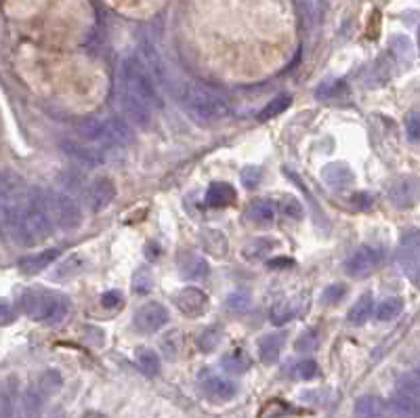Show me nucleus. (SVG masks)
I'll list each match as a JSON object with an SVG mask.
<instances>
[{"instance_id": "ddd939ff", "label": "nucleus", "mask_w": 420, "mask_h": 418, "mask_svg": "<svg viewBox=\"0 0 420 418\" xmlns=\"http://www.w3.org/2000/svg\"><path fill=\"white\" fill-rule=\"evenodd\" d=\"M141 61H143V65L147 67V72L154 76V80H156V84H162L164 89H171L169 86V74H166V65H164V61H162V57H160V53L152 46V44H143L141 46V57H139Z\"/></svg>"}, {"instance_id": "2eb2a0df", "label": "nucleus", "mask_w": 420, "mask_h": 418, "mask_svg": "<svg viewBox=\"0 0 420 418\" xmlns=\"http://www.w3.org/2000/svg\"><path fill=\"white\" fill-rule=\"evenodd\" d=\"M235 200H237V192L229 183H212L206 192V198H204L206 207L210 209H227Z\"/></svg>"}, {"instance_id": "1a4fd4ad", "label": "nucleus", "mask_w": 420, "mask_h": 418, "mask_svg": "<svg viewBox=\"0 0 420 418\" xmlns=\"http://www.w3.org/2000/svg\"><path fill=\"white\" fill-rule=\"evenodd\" d=\"M169 322V311L160 303H147L135 313V328L143 334L158 332Z\"/></svg>"}, {"instance_id": "f3484780", "label": "nucleus", "mask_w": 420, "mask_h": 418, "mask_svg": "<svg viewBox=\"0 0 420 418\" xmlns=\"http://www.w3.org/2000/svg\"><path fill=\"white\" fill-rule=\"evenodd\" d=\"M389 408L395 418H420V400L406 391H398Z\"/></svg>"}, {"instance_id": "393cba45", "label": "nucleus", "mask_w": 420, "mask_h": 418, "mask_svg": "<svg viewBox=\"0 0 420 418\" xmlns=\"http://www.w3.org/2000/svg\"><path fill=\"white\" fill-rule=\"evenodd\" d=\"M248 218H250L254 225H258V227H267V225H271L273 218H275V209H273V204L267 202V200H256V202L250 207V210H248Z\"/></svg>"}, {"instance_id": "f03ea898", "label": "nucleus", "mask_w": 420, "mask_h": 418, "mask_svg": "<svg viewBox=\"0 0 420 418\" xmlns=\"http://www.w3.org/2000/svg\"><path fill=\"white\" fill-rule=\"evenodd\" d=\"M21 307L25 311L27 318L48 324V326H57L61 324L72 309V303L67 296L59 294V292H51V290H27L21 296Z\"/></svg>"}, {"instance_id": "e433bc0d", "label": "nucleus", "mask_w": 420, "mask_h": 418, "mask_svg": "<svg viewBox=\"0 0 420 418\" xmlns=\"http://www.w3.org/2000/svg\"><path fill=\"white\" fill-rule=\"evenodd\" d=\"M250 305V294L246 290H235L229 299H227V307L233 313H244Z\"/></svg>"}, {"instance_id": "5701e85b", "label": "nucleus", "mask_w": 420, "mask_h": 418, "mask_svg": "<svg viewBox=\"0 0 420 418\" xmlns=\"http://www.w3.org/2000/svg\"><path fill=\"white\" fill-rule=\"evenodd\" d=\"M372 307H374V299H372V294L368 292V294H362L360 299H357V303L351 307V311H349V322L353 324V326H364L368 320H370V315H372Z\"/></svg>"}, {"instance_id": "c9c22d12", "label": "nucleus", "mask_w": 420, "mask_h": 418, "mask_svg": "<svg viewBox=\"0 0 420 418\" xmlns=\"http://www.w3.org/2000/svg\"><path fill=\"white\" fill-rule=\"evenodd\" d=\"M59 387H61V377L55 370L44 372L42 379H40V383H38V389H40L42 396H53V393L59 391Z\"/></svg>"}, {"instance_id": "bb28decb", "label": "nucleus", "mask_w": 420, "mask_h": 418, "mask_svg": "<svg viewBox=\"0 0 420 418\" xmlns=\"http://www.w3.org/2000/svg\"><path fill=\"white\" fill-rule=\"evenodd\" d=\"M296 315V305L290 303V301H282V303H275L269 311V320L273 326H284L288 324L292 318Z\"/></svg>"}, {"instance_id": "8fccbe9b", "label": "nucleus", "mask_w": 420, "mask_h": 418, "mask_svg": "<svg viewBox=\"0 0 420 418\" xmlns=\"http://www.w3.org/2000/svg\"><path fill=\"white\" fill-rule=\"evenodd\" d=\"M419 51H420V27H419Z\"/></svg>"}, {"instance_id": "a211bd4d", "label": "nucleus", "mask_w": 420, "mask_h": 418, "mask_svg": "<svg viewBox=\"0 0 420 418\" xmlns=\"http://www.w3.org/2000/svg\"><path fill=\"white\" fill-rule=\"evenodd\" d=\"M57 256H59V250H57V248H48V250H42V252H38V254H29V256L19 259L17 267H19L23 273H40V271L46 269Z\"/></svg>"}, {"instance_id": "b1692460", "label": "nucleus", "mask_w": 420, "mask_h": 418, "mask_svg": "<svg viewBox=\"0 0 420 418\" xmlns=\"http://www.w3.org/2000/svg\"><path fill=\"white\" fill-rule=\"evenodd\" d=\"M221 366H223V370H227L231 374H244L250 368V358L244 353V349H233L227 355H223Z\"/></svg>"}, {"instance_id": "9b49d317", "label": "nucleus", "mask_w": 420, "mask_h": 418, "mask_svg": "<svg viewBox=\"0 0 420 418\" xmlns=\"http://www.w3.org/2000/svg\"><path fill=\"white\" fill-rule=\"evenodd\" d=\"M116 198V183L107 177H99L95 179L88 188H86V204L91 210H103L112 200Z\"/></svg>"}, {"instance_id": "473e14b6", "label": "nucleus", "mask_w": 420, "mask_h": 418, "mask_svg": "<svg viewBox=\"0 0 420 418\" xmlns=\"http://www.w3.org/2000/svg\"><path fill=\"white\" fill-rule=\"evenodd\" d=\"M162 351L166 353L169 360H177V355L183 349V334L179 330H171L164 339H162Z\"/></svg>"}, {"instance_id": "c03bdc74", "label": "nucleus", "mask_w": 420, "mask_h": 418, "mask_svg": "<svg viewBox=\"0 0 420 418\" xmlns=\"http://www.w3.org/2000/svg\"><path fill=\"white\" fill-rule=\"evenodd\" d=\"M406 133H408V139L419 143L420 141V112H412L408 118H406Z\"/></svg>"}, {"instance_id": "49530a36", "label": "nucleus", "mask_w": 420, "mask_h": 418, "mask_svg": "<svg viewBox=\"0 0 420 418\" xmlns=\"http://www.w3.org/2000/svg\"><path fill=\"white\" fill-rule=\"evenodd\" d=\"M122 303H124V299L118 290H110L101 296V305L105 309H118V307H122Z\"/></svg>"}, {"instance_id": "4c0bfd02", "label": "nucleus", "mask_w": 420, "mask_h": 418, "mask_svg": "<svg viewBox=\"0 0 420 418\" xmlns=\"http://www.w3.org/2000/svg\"><path fill=\"white\" fill-rule=\"evenodd\" d=\"M282 212L290 218H301L305 214V209L301 204V200H296L294 196H284L282 198V204H280Z\"/></svg>"}, {"instance_id": "a878e982", "label": "nucleus", "mask_w": 420, "mask_h": 418, "mask_svg": "<svg viewBox=\"0 0 420 418\" xmlns=\"http://www.w3.org/2000/svg\"><path fill=\"white\" fill-rule=\"evenodd\" d=\"M402 311H404V301L398 299V296H389V299H385V301L376 307V320H379V322H391V320H395Z\"/></svg>"}, {"instance_id": "7c9ffc66", "label": "nucleus", "mask_w": 420, "mask_h": 418, "mask_svg": "<svg viewBox=\"0 0 420 418\" xmlns=\"http://www.w3.org/2000/svg\"><path fill=\"white\" fill-rule=\"evenodd\" d=\"M221 341H223V328L210 326L198 337V349L204 351V353H210L221 345Z\"/></svg>"}, {"instance_id": "f704fd0d", "label": "nucleus", "mask_w": 420, "mask_h": 418, "mask_svg": "<svg viewBox=\"0 0 420 418\" xmlns=\"http://www.w3.org/2000/svg\"><path fill=\"white\" fill-rule=\"evenodd\" d=\"M292 372H294V379H298V381H311V379L320 377V366L313 360H301L292 368Z\"/></svg>"}, {"instance_id": "c85d7f7f", "label": "nucleus", "mask_w": 420, "mask_h": 418, "mask_svg": "<svg viewBox=\"0 0 420 418\" xmlns=\"http://www.w3.org/2000/svg\"><path fill=\"white\" fill-rule=\"evenodd\" d=\"M290 103H292V99L288 97V95H282V97H275L273 101H269L258 114H256V120H261V122H265V120H271V118H275V116H280L282 112H286L288 107H290Z\"/></svg>"}, {"instance_id": "aec40b11", "label": "nucleus", "mask_w": 420, "mask_h": 418, "mask_svg": "<svg viewBox=\"0 0 420 418\" xmlns=\"http://www.w3.org/2000/svg\"><path fill=\"white\" fill-rule=\"evenodd\" d=\"M387 404L376 396H364L355 404V417L357 418H385Z\"/></svg>"}, {"instance_id": "cd10ccee", "label": "nucleus", "mask_w": 420, "mask_h": 418, "mask_svg": "<svg viewBox=\"0 0 420 418\" xmlns=\"http://www.w3.org/2000/svg\"><path fill=\"white\" fill-rule=\"evenodd\" d=\"M137 364H139L141 372L147 377H158V372H160V358L147 347H141L137 351Z\"/></svg>"}, {"instance_id": "09e8293b", "label": "nucleus", "mask_w": 420, "mask_h": 418, "mask_svg": "<svg viewBox=\"0 0 420 418\" xmlns=\"http://www.w3.org/2000/svg\"><path fill=\"white\" fill-rule=\"evenodd\" d=\"M82 418H105L101 412H86Z\"/></svg>"}, {"instance_id": "a19ab883", "label": "nucleus", "mask_w": 420, "mask_h": 418, "mask_svg": "<svg viewBox=\"0 0 420 418\" xmlns=\"http://www.w3.org/2000/svg\"><path fill=\"white\" fill-rule=\"evenodd\" d=\"M261 177H263V173H261L258 166H246V169L242 171V175H239L242 185H244L246 190H254V188H258Z\"/></svg>"}, {"instance_id": "79ce46f5", "label": "nucleus", "mask_w": 420, "mask_h": 418, "mask_svg": "<svg viewBox=\"0 0 420 418\" xmlns=\"http://www.w3.org/2000/svg\"><path fill=\"white\" fill-rule=\"evenodd\" d=\"M343 91V82L341 80H328V82H322L315 91V97L317 99H332L334 95H339Z\"/></svg>"}, {"instance_id": "f257e3e1", "label": "nucleus", "mask_w": 420, "mask_h": 418, "mask_svg": "<svg viewBox=\"0 0 420 418\" xmlns=\"http://www.w3.org/2000/svg\"><path fill=\"white\" fill-rule=\"evenodd\" d=\"M118 93L131 95L150 110L160 107V95L154 76L147 72L143 61L139 57H126L120 65V76H118Z\"/></svg>"}, {"instance_id": "f8f14e48", "label": "nucleus", "mask_w": 420, "mask_h": 418, "mask_svg": "<svg viewBox=\"0 0 420 418\" xmlns=\"http://www.w3.org/2000/svg\"><path fill=\"white\" fill-rule=\"evenodd\" d=\"M63 152L84 166H99L107 160V150L97 145H80V143H63Z\"/></svg>"}, {"instance_id": "0eeeda50", "label": "nucleus", "mask_w": 420, "mask_h": 418, "mask_svg": "<svg viewBox=\"0 0 420 418\" xmlns=\"http://www.w3.org/2000/svg\"><path fill=\"white\" fill-rule=\"evenodd\" d=\"M383 263V252L370 246H362L357 248L345 263V271L349 277L353 280H364L368 275H372Z\"/></svg>"}, {"instance_id": "de8ad7c7", "label": "nucleus", "mask_w": 420, "mask_h": 418, "mask_svg": "<svg viewBox=\"0 0 420 418\" xmlns=\"http://www.w3.org/2000/svg\"><path fill=\"white\" fill-rule=\"evenodd\" d=\"M269 265H271V267H290L292 261H290V259H277V261H271Z\"/></svg>"}, {"instance_id": "ea45409f", "label": "nucleus", "mask_w": 420, "mask_h": 418, "mask_svg": "<svg viewBox=\"0 0 420 418\" xmlns=\"http://www.w3.org/2000/svg\"><path fill=\"white\" fill-rule=\"evenodd\" d=\"M345 292H347L345 284H332V286H328V288L322 292L320 301H322L324 305H336L339 301H343Z\"/></svg>"}, {"instance_id": "9d476101", "label": "nucleus", "mask_w": 420, "mask_h": 418, "mask_svg": "<svg viewBox=\"0 0 420 418\" xmlns=\"http://www.w3.org/2000/svg\"><path fill=\"white\" fill-rule=\"evenodd\" d=\"M420 196V183L412 177L398 179L389 190V200L395 209H410Z\"/></svg>"}, {"instance_id": "37998d69", "label": "nucleus", "mask_w": 420, "mask_h": 418, "mask_svg": "<svg viewBox=\"0 0 420 418\" xmlns=\"http://www.w3.org/2000/svg\"><path fill=\"white\" fill-rule=\"evenodd\" d=\"M400 391H406V393H410V396H414V398L420 400V368L402 379Z\"/></svg>"}, {"instance_id": "a18cd8bd", "label": "nucleus", "mask_w": 420, "mask_h": 418, "mask_svg": "<svg viewBox=\"0 0 420 418\" xmlns=\"http://www.w3.org/2000/svg\"><path fill=\"white\" fill-rule=\"evenodd\" d=\"M317 347V334L313 330H305L296 341V351H313Z\"/></svg>"}, {"instance_id": "58836bf2", "label": "nucleus", "mask_w": 420, "mask_h": 418, "mask_svg": "<svg viewBox=\"0 0 420 418\" xmlns=\"http://www.w3.org/2000/svg\"><path fill=\"white\" fill-rule=\"evenodd\" d=\"M80 269H82V261H80L78 256H72V259H67L61 267H57L55 280H67V277L76 275Z\"/></svg>"}, {"instance_id": "2f4dec72", "label": "nucleus", "mask_w": 420, "mask_h": 418, "mask_svg": "<svg viewBox=\"0 0 420 418\" xmlns=\"http://www.w3.org/2000/svg\"><path fill=\"white\" fill-rule=\"evenodd\" d=\"M131 284H133V290H135L137 294H147V292L154 288V275H152V271H150L147 267H139V269L133 273Z\"/></svg>"}, {"instance_id": "412c9836", "label": "nucleus", "mask_w": 420, "mask_h": 418, "mask_svg": "<svg viewBox=\"0 0 420 418\" xmlns=\"http://www.w3.org/2000/svg\"><path fill=\"white\" fill-rule=\"evenodd\" d=\"M200 240H202L204 250L212 256L223 259L227 254V237H225L223 231H218V229H202L200 231Z\"/></svg>"}, {"instance_id": "72a5a7b5", "label": "nucleus", "mask_w": 420, "mask_h": 418, "mask_svg": "<svg viewBox=\"0 0 420 418\" xmlns=\"http://www.w3.org/2000/svg\"><path fill=\"white\" fill-rule=\"evenodd\" d=\"M391 48H393V53L400 57L402 63H412L414 51H412V42H410L406 36H395V38L391 40Z\"/></svg>"}, {"instance_id": "4468645a", "label": "nucleus", "mask_w": 420, "mask_h": 418, "mask_svg": "<svg viewBox=\"0 0 420 418\" xmlns=\"http://www.w3.org/2000/svg\"><path fill=\"white\" fill-rule=\"evenodd\" d=\"M322 179H324L326 185L343 190V188H349L355 181V175H353V171H351L349 164H345V162H330V164H326L322 169Z\"/></svg>"}, {"instance_id": "c756f323", "label": "nucleus", "mask_w": 420, "mask_h": 418, "mask_svg": "<svg viewBox=\"0 0 420 418\" xmlns=\"http://www.w3.org/2000/svg\"><path fill=\"white\" fill-rule=\"evenodd\" d=\"M206 271H209V265L200 256L188 254L185 261H181V275L185 277H204Z\"/></svg>"}, {"instance_id": "39448f33", "label": "nucleus", "mask_w": 420, "mask_h": 418, "mask_svg": "<svg viewBox=\"0 0 420 418\" xmlns=\"http://www.w3.org/2000/svg\"><path fill=\"white\" fill-rule=\"evenodd\" d=\"M44 202H46L48 214H51V218L57 227H61L65 231L80 227L82 210L76 204V200H72L67 194L48 190V192H44Z\"/></svg>"}, {"instance_id": "6e6552de", "label": "nucleus", "mask_w": 420, "mask_h": 418, "mask_svg": "<svg viewBox=\"0 0 420 418\" xmlns=\"http://www.w3.org/2000/svg\"><path fill=\"white\" fill-rule=\"evenodd\" d=\"M175 305L179 307L181 313H185L190 318H200L209 311L210 301L202 288L188 286L175 294Z\"/></svg>"}, {"instance_id": "7ed1b4c3", "label": "nucleus", "mask_w": 420, "mask_h": 418, "mask_svg": "<svg viewBox=\"0 0 420 418\" xmlns=\"http://www.w3.org/2000/svg\"><path fill=\"white\" fill-rule=\"evenodd\" d=\"M181 105H183L185 114L198 124H214L229 114L227 99L218 91L202 86V84L188 89Z\"/></svg>"}, {"instance_id": "dca6fc26", "label": "nucleus", "mask_w": 420, "mask_h": 418, "mask_svg": "<svg viewBox=\"0 0 420 418\" xmlns=\"http://www.w3.org/2000/svg\"><path fill=\"white\" fill-rule=\"evenodd\" d=\"M202 391L206 393V398L212 402H229L235 396V385L223 377H210L202 383Z\"/></svg>"}, {"instance_id": "20e7f679", "label": "nucleus", "mask_w": 420, "mask_h": 418, "mask_svg": "<svg viewBox=\"0 0 420 418\" xmlns=\"http://www.w3.org/2000/svg\"><path fill=\"white\" fill-rule=\"evenodd\" d=\"M80 135L93 141L101 150H118L133 143V131L126 120L122 118H103V120H88L80 126Z\"/></svg>"}, {"instance_id": "3c124183", "label": "nucleus", "mask_w": 420, "mask_h": 418, "mask_svg": "<svg viewBox=\"0 0 420 418\" xmlns=\"http://www.w3.org/2000/svg\"><path fill=\"white\" fill-rule=\"evenodd\" d=\"M55 418H63V417H55Z\"/></svg>"}, {"instance_id": "6ab92c4d", "label": "nucleus", "mask_w": 420, "mask_h": 418, "mask_svg": "<svg viewBox=\"0 0 420 418\" xmlns=\"http://www.w3.org/2000/svg\"><path fill=\"white\" fill-rule=\"evenodd\" d=\"M286 339L284 334H265L261 337L258 341V355H261V362L263 364H275L280 360V353H282V347H284Z\"/></svg>"}, {"instance_id": "423d86ee", "label": "nucleus", "mask_w": 420, "mask_h": 418, "mask_svg": "<svg viewBox=\"0 0 420 418\" xmlns=\"http://www.w3.org/2000/svg\"><path fill=\"white\" fill-rule=\"evenodd\" d=\"M398 265L402 273L412 282L420 286V231L419 229H408L402 233L400 246H398Z\"/></svg>"}, {"instance_id": "4be33fe9", "label": "nucleus", "mask_w": 420, "mask_h": 418, "mask_svg": "<svg viewBox=\"0 0 420 418\" xmlns=\"http://www.w3.org/2000/svg\"><path fill=\"white\" fill-rule=\"evenodd\" d=\"M280 244L275 242V240H271V237H258V240H254V242H250L248 246H244V250H242V254H244V259L246 261H252V263H256V261H263V259H267L275 248H277Z\"/></svg>"}]
</instances>
